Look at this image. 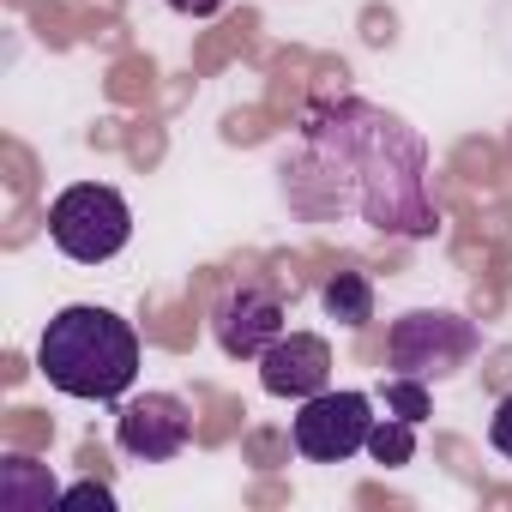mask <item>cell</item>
Listing matches in <instances>:
<instances>
[{"mask_svg": "<svg viewBox=\"0 0 512 512\" xmlns=\"http://www.w3.org/2000/svg\"><path fill=\"white\" fill-rule=\"evenodd\" d=\"M284 193L302 217L356 211L380 235L428 241L440 205L428 193V145L398 115L338 97L302 115V151L284 163Z\"/></svg>", "mask_w": 512, "mask_h": 512, "instance_id": "cell-1", "label": "cell"}, {"mask_svg": "<svg viewBox=\"0 0 512 512\" xmlns=\"http://www.w3.org/2000/svg\"><path fill=\"white\" fill-rule=\"evenodd\" d=\"M37 368L55 392L67 398H97V404H115L133 392L139 380V332L115 314V308H97V302H73L61 308L43 338H37Z\"/></svg>", "mask_w": 512, "mask_h": 512, "instance_id": "cell-2", "label": "cell"}, {"mask_svg": "<svg viewBox=\"0 0 512 512\" xmlns=\"http://www.w3.org/2000/svg\"><path fill=\"white\" fill-rule=\"evenodd\" d=\"M49 241L73 266H103L133 241V205L109 181H79L49 205Z\"/></svg>", "mask_w": 512, "mask_h": 512, "instance_id": "cell-3", "label": "cell"}, {"mask_svg": "<svg viewBox=\"0 0 512 512\" xmlns=\"http://www.w3.org/2000/svg\"><path fill=\"white\" fill-rule=\"evenodd\" d=\"M476 350H482L476 320H464L452 308H410L386 332V362H392V374H410V380H446Z\"/></svg>", "mask_w": 512, "mask_h": 512, "instance_id": "cell-4", "label": "cell"}, {"mask_svg": "<svg viewBox=\"0 0 512 512\" xmlns=\"http://www.w3.org/2000/svg\"><path fill=\"white\" fill-rule=\"evenodd\" d=\"M368 428H374V398L326 386V392L302 398V410L290 422V446L314 464H344V458L368 452Z\"/></svg>", "mask_w": 512, "mask_h": 512, "instance_id": "cell-5", "label": "cell"}, {"mask_svg": "<svg viewBox=\"0 0 512 512\" xmlns=\"http://www.w3.org/2000/svg\"><path fill=\"white\" fill-rule=\"evenodd\" d=\"M211 338L235 362H260L284 338V296L272 284H253V278L229 284L217 296V308H211Z\"/></svg>", "mask_w": 512, "mask_h": 512, "instance_id": "cell-6", "label": "cell"}, {"mask_svg": "<svg viewBox=\"0 0 512 512\" xmlns=\"http://www.w3.org/2000/svg\"><path fill=\"white\" fill-rule=\"evenodd\" d=\"M187 440H193V410L175 392L127 398L121 416H115V446L139 464H169V458L187 452Z\"/></svg>", "mask_w": 512, "mask_h": 512, "instance_id": "cell-7", "label": "cell"}, {"mask_svg": "<svg viewBox=\"0 0 512 512\" xmlns=\"http://www.w3.org/2000/svg\"><path fill=\"white\" fill-rule=\"evenodd\" d=\"M326 380H332V344L326 338H314V332H284L266 356H260V386L272 392V398H314V392H326Z\"/></svg>", "mask_w": 512, "mask_h": 512, "instance_id": "cell-8", "label": "cell"}, {"mask_svg": "<svg viewBox=\"0 0 512 512\" xmlns=\"http://www.w3.org/2000/svg\"><path fill=\"white\" fill-rule=\"evenodd\" d=\"M320 308L338 320V326H368L374 320V284L362 272H332L320 284Z\"/></svg>", "mask_w": 512, "mask_h": 512, "instance_id": "cell-9", "label": "cell"}, {"mask_svg": "<svg viewBox=\"0 0 512 512\" xmlns=\"http://www.w3.org/2000/svg\"><path fill=\"white\" fill-rule=\"evenodd\" d=\"M49 494H55V482L31 458H7V464H0V500H7L13 512H43Z\"/></svg>", "mask_w": 512, "mask_h": 512, "instance_id": "cell-10", "label": "cell"}, {"mask_svg": "<svg viewBox=\"0 0 512 512\" xmlns=\"http://www.w3.org/2000/svg\"><path fill=\"white\" fill-rule=\"evenodd\" d=\"M368 452H374V464H386V470L410 464V458H416V422H404V416H374Z\"/></svg>", "mask_w": 512, "mask_h": 512, "instance_id": "cell-11", "label": "cell"}, {"mask_svg": "<svg viewBox=\"0 0 512 512\" xmlns=\"http://www.w3.org/2000/svg\"><path fill=\"white\" fill-rule=\"evenodd\" d=\"M380 398H386V416H404V422H428V380L392 374Z\"/></svg>", "mask_w": 512, "mask_h": 512, "instance_id": "cell-12", "label": "cell"}, {"mask_svg": "<svg viewBox=\"0 0 512 512\" xmlns=\"http://www.w3.org/2000/svg\"><path fill=\"white\" fill-rule=\"evenodd\" d=\"M61 506H67V512H73V506L115 512V488H103V482H73V488H61Z\"/></svg>", "mask_w": 512, "mask_h": 512, "instance_id": "cell-13", "label": "cell"}, {"mask_svg": "<svg viewBox=\"0 0 512 512\" xmlns=\"http://www.w3.org/2000/svg\"><path fill=\"white\" fill-rule=\"evenodd\" d=\"M488 446L500 452V458H512V392L494 404V416H488Z\"/></svg>", "mask_w": 512, "mask_h": 512, "instance_id": "cell-14", "label": "cell"}, {"mask_svg": "<svg viewBox=\"0 0 512 512\" xmlns=\"http://www.w3.org/2000/svg\"><path fill=\"white\" fill-rule=\"evenodd\" d=\"M163 7H169V13H181V19H217L229 0H163Z\"/></svg>", "mask_w": 512, "mask_h": 512, "instance_id": "cell-15", "label": "cell"}]
</instances>
